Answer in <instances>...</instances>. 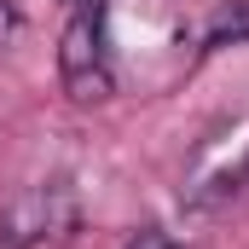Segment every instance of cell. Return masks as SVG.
Returning <instances> with one entry per match:
<instances>
[{
    "label": "cell",
    "instance_id": "obj_1",
    "mask_svg": "<svg viewBox=\"0 0 249 249\" xmlns=\"http://www.w3.org/2000/svg\"><path fill=\"white\" fill-rule=\"evenodd\" d=\"M58 81L70 105H105L116 93V53H110V0L70 6L58 35Z\"/></svg>",
    "mask_w": 249,
    "mask_h": 249
},
{
    "label": "cell",
    "instance_id": "obj_2",
    "mask_svg": "<svg viewBox=\"0 0 249 249\" xmlns=\"http://www.w3.org/2000/svg\"><path fill=\"white\" fill-rule=\"evenodd\" d=\"M75 191L70 180H47V186H29L18 191L6 209H0V244L6 249H35L47 238H64L75 232Z\"/></svg>",
    "mask_w": 249,
    "mask_h": 249
},
{
    "label": "cell",
    "instance_id": "obj_3",
    "mask_svg": "<svg viewBox=\"0 0 249 249\" xmlns=\"http://www.w3.org/2000/svg\"><path fill=\"white\" fill-rule=\"evenodd\" d=\"M226 47H249V0H220L203 18V53H226Z\"/></svg>",
    "mask_w": 249,
    "mask_h": 249
},
{
    "label": "cell",
    "instance_id": "obj_4",
    "mask_svg": "<svg viewBox=\"0 0 249 249\" xmlns=\"http://www.w3.org/2000/svg\"><path fill=\"white\" fill-rule=\"evenodd\" d=\"M18 35H23V12H18V0H0V53H6Z\"/></svg>",
    "mask_w": 249,
    "mask_h": 249
},
{
    "label": "cell",
    "instance_id": "obj_5",
    "mask_svg": "<svg viewBox=\"0 0 249 249\" xmlns=\"http://www.w3.org/2000/svg\"><path fill=\"white\" fill-rule=\"evenodd\" d=\"M127 249H180V238H168L162 226H145V232H133Z\"/></svg>",
    "mask_w": 249,
    "mask_h": 249
},
{
    "label": "cell",
    "instance_id": "obj_6",
    "mask_svg": "<svg viewBox=\"0 0 249 249\" xmlns=\"http://www.w3.org/2000/svg\"><path fill=\"white\" fill-rule=\"evenodd\" d=\"M70 6H81V0H70Z\"/></svg>",
    "mask_w": 249,
    "mask_h": 249
}]
</instances>
